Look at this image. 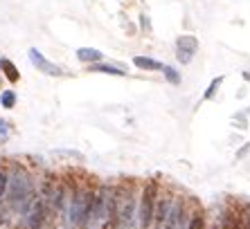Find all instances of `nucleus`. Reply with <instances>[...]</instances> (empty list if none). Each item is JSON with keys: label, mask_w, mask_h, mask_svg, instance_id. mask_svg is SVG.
<instances>
[{"label": "nucleus", "mask_w": 250, "mask_h": 229, "mask_svg": "<svg viewBox=\"0 0 250 229\" xmlns=\"http://www.w3.org/2000/svg\"><path fill=\"white\" fill-rule=\"evenodd\" d=\"M156 200H158V182H146L142 198H140V211H138V227L140 229H151L153 223V211H156Z\"/></svg>", "instance_id": "obj_4"}, {"label": "nucleus", "mask_w": 250, "mask_h": 229, "mask_svg": "<svg viewBox=\"0 0 250 229\" xmlns=\"http://www.w3.org/2000/svg\"><path fill=\"white\" fill-rule=\"evenodd\" d=\"M9 128H12V124H9V121L0 119V135H7V133H9Z\"/></svg>", "instance_id": "obj_21"}, {"label": "nucleus", "mask_w": 250, "mask_h": 229, "mask_svg": "<svg viewBox=\"0 0 250 229\" xmlns=\"http://www.w3.org/2000/svg\"><path fill=\"white\" fill-rule=\"evenodd\" d=\"M189 220H192V216L187 211L185 200H183V198H176L167 213V220H165L163 229H185L187 225H189Z\"/></svg>", "instance_id": "obj_5"}, {"label": "nucleus", "mask_w": 250, "mask_h": 229, "mask_svg": "<svg viewBox=\"0 0 250 229\" xmlns=\"http://www.w3.org/2000/svg\"><path fill=\"white\" fill-rule=\"evenodd\" d=\"M0 81H2V76H0Z\"/></svg>", "instance_id": "obj_23"}, {"label": "nucleus", "mask_w": 250, "mask_h": 229, "mask_svg": "<svg viewBox=\"0 0 250 229\" xmlns=\"http://www.w3.org/2000/svg\"><path fill=\"white\" fill-rule=\"evenodd\" d=\"M140 27L145 29V32H151V23H149V16H146V14L140 16Z\"/></svg>", "instance_id": "obj_18"}, {"label": "nucleus", "mask_w": 250, "mask_h": 229, "mask_svg": "<svg viewBox=\"0 0 250 229\" xmlns=\"http://www.w3.org/2000/svg\"><path fill=\"white\" fill-rule=\"evenodd\" d=\"M163 72H165V79H167L171 86H181V75H178V70H176V68H171V65H165Z\"/></svg>", "instance_id": "obj_15"}, {"label": "nucleus", "mask_w": 250, "mask_h": 229, "mask_svg": "<svg viewBox=\"0 0 250 229\" xmlns=\"http://www.w3.org/2000/svg\"><path fill=\"white\" fill-rule=\"evenodd\" d=\"M90 72H102V75H111V76H126V70L111 63H93Z\"/></svg>", "instance_id": "obj_11"}, {"label": "nucleus", "mask_w": 250, "mask_h": 229, "mask_svg": "<svg viewBox=\"0 0 250 229\" xmlns=\"http://www.w3.org/2000/svg\"><path fill=\"white\" fill-rule=\"evenodd\" d=\"M77 58L82 61V63H102V58H104V54L99 50H95V47H79L77 50Z\"/></svg>", "instance_id": "obj_9"}, {"label": "nucleus", "mask_w": 250, "mask_h": 229, "mask_svg": "<svg viewBox=\"0 0 250 229\" xmlns=\"http://www.w3.org/2000/svg\"><path fill=\"white\" fill-rule=\"evenodd\" d=\"M209 229H216V227H209Z\"/></svg>", "instance_id": "obj_22"}, {"label": "nucleus", "mask_w": 250, "mask_h": 229, "mask_svg": "<svg viewBox=\"0 0 250 229\" xmlns=\"http://www.w3.org/2000/svg\"><path fill=\"white\" fill-rule=\"evenodd\" d=\"M185 229H205V220L201 213H194L192 220H189V225H187Z\"/></svg>", "instance_id": "obj_16"}, {"label": "nucleus", "mask_w": 250, "mask_h": 229, "mask_svg": "<svg viewBox=\"0 0 250 229\" xmlns=\"http://www.w3.org/2000/svg\"><path fill=\"white\" fill-rule=\"evenodd\" d=\"M34 198V182H32V175L25 171L23 166H16L12 173V178L7 182V205L14 211L25 213V209L29 207Z\"/></svg>", "instance_id": "obj_1"}, {"label": "nucleus", "mask_w": 250, "mask_h": 229, "mask_svg": "<svg viewBox=\"0 0 250 229\" xmlns=\"http://www.w3.org/2000/svg\"><path fill=\"white\" fill-rule=\"evenodd\" d=\"M174 205V198L171 195H160L158 193V200H156V211H153V229H163L165 220H167V213Z\"/></svg>", "instance_id": "obj_8"}, {"label": "nucleus", "mask_w": 250, "mask_h": 229, "mask_svg": "<svg viewBox=\"0 0 250 229\" xmlns=\"http://www.w3.org/2000/svg\"><path fill=\"white\" fill-rule=\"evenodd\" d=\"M7 182H9V175H7V173L0 169V198L7 193Z\"/></svg>", "instance_id": "obj_17"}, {"label": "nucleus", "mask_w": 250, "mask_h": 229, "mask_svg": "<svg viewBox=\"0 0 250 229\" xmlns=\"http://www.w3.org/2000/svg\"><path fill=\"white\" fill-rule=\"evenodd\" d=\"M133 65H135V68H140V70H151V72L165 68L160 61H156V58H151V57H135L133 58Z\"/></svg>", "instance_id": "obj_12"}, {"label": "nucleus", "mask_w": 250, "mask_h": 229, "mask_svg": "<svg viewBox=\"0 0 250 229\" xmlns=\"http://www.w3.org/2000/svg\"><path fill=\"white\" fill-rule=\"evenodd\" d=\"M0 106H2L5 110H12L14 106H16V92L14 90L0 92Z\"/></svg>", "instance_id": "obj_13"}, {"label": "nucleus", "mask_w": 250, "mask_h": 229, "mask_svg": "<svg viewBox=\"0 0 250 229\" xmlns=\"http://www.w3.org/2000/svg\"><path fill=\"white\" fill-rule=\"evenodd\" d=\"M93 200L95 191L88 187H77L70 195L68 205V220L77 229H90V218H93Z\"/></svg>", "instance_id": "obj_2"}, {"label": "nucleus", "mask_w": 250, "mask_h": 229, "mask_svg": "<svg viewBox=\"0 0 250 229\" xmlns=\"http://www.w3.org/2000/svg\"><path fill=\"white\" fill-rule=\"evenodd\" d=\"M223 227H226V229H241V225L234 223L232 216H226V220H223Z\"/></svg>", "instance_id": "obj_20"}, {"label": "nucleus", "mask_w": 250, "mask_h": 229, "mask_svg": "<svg viewBox=\"0 0 250 229\" xmlns=\"http://www.w3.org/2000/svg\"><path fill=\"white\" fill-rule=\"evenodd\" d=\"M50 216H52V209H50L47 198L45 195H34L29 207L25 209V225H27V229H45Z\"/></svg>", "instance_id": "obj_3"}, {"label": "nucleus", "mask_w": 250, "mask_h": 229, "mask_svg": "<svg viewBox=\"0 0 250 229\" xmlns=\"http://www.w3.org/2000/svg\"><path fill=\"white\" fill-rule=\"evenodd\" d=\"M241 223L246 225V229H250V205L244 207V213H241Z\"/></svg>", "instance_id": "obj_19"}, {"label": "nucleus", "mask_w": 250, "mask_h": 229, "mask_svg": "<svg viewBox=\"0 0 250 229\" xmlns=\"http://www.w3.org/2000/svg\"><path fill=\"white\" fill-rule=\"evenodd\" d=\"M27 57H29V63L34 65V68L39 70L41 75H47V76H63V75H65L61 65L52 63V61H50L47 57H43V54L36 50V47H29Z\"/></svg>", "instance_id": "obj_6"}, {"label": "nucleus", "mask_w": 250, "mask_h": 229, "mask_svg": "<svg viewBox=\"0 0 250 229\" xmlns=\"http://www.w3.org/2000/svg\"><path fill=\"white\" fill-rule=\"evenodd\" d=\"M0 75H5V79L9 81V83H16V81L21 79V72H18V68L7 57H0Z\"/></svg>", "instance_id": "obj_10"}, {"label": "nucleus", "mask_w": 250, "mask_h": 229, "mask_svg": "<svg viewBox=\"0 0 250 229\" xmlns=\"http://www.w3.org/2000/svg\"><path fill=\"white\" fill-rule=\"evenodd\" d=\"M221 83H223V76H216V79H212V83L208 86V90H205V95H203L205 101H209V99L216 97V90L221 88Z\"/></svg>", "instance_id": "obj_14"}, {"label": "nucleus", "mask_w": 250, "mask_h": 229, "mask_svg": "<svg viewBox=\"0 0 250 229\" xmlns=\"http://www.w3.org/2000/svg\"><path fill=\"white\" fill-rule=\"evenodd\" d=\"M198 50V38L192 34H185V36H178L176 38V58L181 61V63H189L194 58V54H196Z\"/></svg>", "instance_id": "obj_7"}]
</instances>
